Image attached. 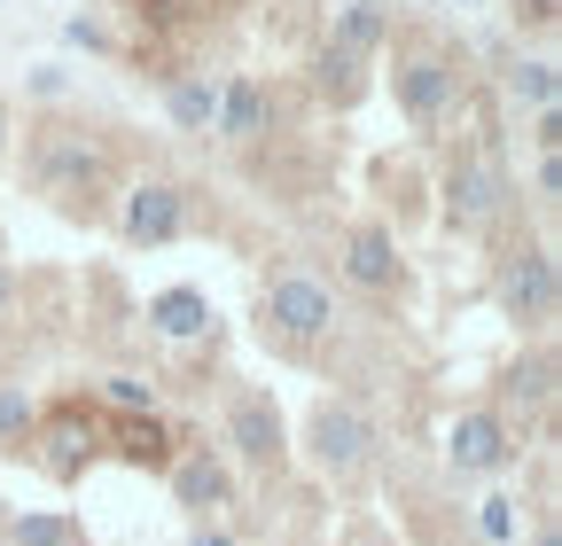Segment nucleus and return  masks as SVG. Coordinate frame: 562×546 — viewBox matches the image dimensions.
I'll return each instance as SVG.
<instances>
[{"label": "nucleus", "mask_w": 562, "mask_h": 546, "mask_svg": "<svg viewBox=\"0 0 562 546\" xmlns=\"http://www.w3.org/2000/svg\"><path fill=\"white\" fill-rule=\"evenodd\" d=\"M258 320H266V335H281V344H313V335H328V320H336V297H328V282H313V273H273L266 297H258Z\"/></svg>", "instance_id": "1"}, {"label": "nucleus", "mask_w": 562, "mask_h": 546, "mask_svg": "<svg viewBox=\"0 0 562 546\" xmlns=\"http://www.w3.org/2000/svg\"><path fill=\"white\" fill-rule=\"evenodd\" d=\"M368 445H375V430H368L360 406L328 398L321 414H313V453H321V468H328V476H360V468H368Z\"/></svg>", "instance_id": "2"}, {"label": "nucleus", "mask_w": 562, "mask_h": 546, "mask_svg": "<svg viewBox=\"0 0 562 546\" xmlns=\"http://www.w3.org/2000/svg\"><path fill=\"white\" fill-rule=\"evenodd\" d=\"M117 227H125V242H140V250H157V242H172V235L188 227V195H180L172 180H140V187L125 195V212H117Z\"/></svg>", "instance_id": "3"}, {"label": "nucleus", "mask_w": 562, "mask_h": 546, "mask_svg": "<svg viewBox=\"0 0 562 546\" xmlns=\"http://www.w3.org/2000/svg\"><path fill=\"white\" fill-rule=\"evenodd\" d=\"M227 445H235L243 468H281V414H273V398H258V390L227 398Z\"/></svg>", "instance_id": "4"}, {"label": "nucleus", "mask_w": 562, "mask_h": 546, "mask_svg": "<svg viewBox=\"0 0 562 546\" xmlns=\"http://www.w3.org/2000/svg\"><path fill=\"white\" fill-rule=\"evenodd\" d=\"M501 305H508V320H524V328H547V320H554V250H524V258L508 265Z\"/></svg>", "instance_id": "5"}, {"label": "nucleus", "mask_w": 562, "mask_h": 546, "mask_svg": "<svg viewBox=\"0 0 562 546\" xmlns=\"http://www.w3.org/2000/svg\"><path fill=\"white\" fill-rule=\"evenodd\" d=\"M446 453H453L461 476H492V468H508V460H516V430H508L501 414H461Z\"/></svg>", "instance_id": "6"}, {"label": "nucleus", "mask_w": 562, "mask_h": 546, "mask_svg": "<svg viewBox=\"0 0 562 546\" xmlns=\"http://www.w3.org/2000/svg\"><path fill=\"white\" fill-rule=\"evenodd\" d=\"M391 94H398V110H406L414 125H438V117H446V102H453V71H446L438 55H414V62H398Z\"/></svg>", "instance_id": "7"}, {"label": "nucleus", "mask_w": 562, "mask_h": 546, "mask_svg": "<svg viewBox=\"0 0 562 546\" xmlns=\"http://www.w3.org/2000/svg\"><path fill=\"white\" fill-rule=\"evenodd\" d=\"M344 273H351V282H360V289H398V242L383 235V227H351L344 235Z\"/></svg>", "instance_id": "8"}, {"label": "nucleus", "mask_w": 562, "mask_h": 546, "mask_svg": "<svg viewBox=\"0 0 562 546\" xmlns=\"http://www.w3.org/2000/svg\"><path fill=\"white\" fill-rule=\"evenodd\" d=\"M172 492H180V508H227L235 500V476L211 460V453H188V460H172Z\"/></svg>", "instance_id": "9"}, {"label": "nucleus", "mask_w": 562, "mask_h": 546, "mask_svg": "<svg viewBox=\"0 0 562 546\" xmlns=\"http://www.w3.org/2000/svg\"><path fill=\"white\" fill-rule=\"evenodd\" d=\"M501 203H508L501 164H461V172H453V219H461V227H484Z\"/></svg>", "instance_id": "10"}, {"label": "nucleus", "mask_w": 562, "mask_h": 546, "mask_svg": "<svg viewBox=\"0 0 562 546\" xmlns=\"http://www.w3.org/2000/svg\"><path fill=\"white\" fill-rule=\"evenodd\" d=\"M211 125H220L235 149H243V141H258V133H266V87H258V79L220 87V117H211Z\"/></svg>", "instance_id": "11"}, {"label": "nucleus", "mask_w": 562, "mask_h": 546, "mask_svg": "<svg viewBox=\"0 0 562 546\" xmlns=\"http://www.w3.org/2000/svg\"><path fill=\"white\" fill-rule=\"evenodd\" d=\"M149 328L172 335V344H188V335L211 328V305H203L195 289H165V297H149Z\"/></svg>", "instance_id": "12"}, {"label": "nucleus", "mask_w": 562, "mask_h": 546, "mask_svg": "<svg viewBox=\"0 0 562 546\" xmlns=\"http://www.w3.org/2000/svg\"><path fill=\"white\" fill-rule=\"evenodd\" d=\"M383 24H391V16H383V0H351V9L336 16V55H344V62H360L368 47H383Z\"/></svg>", "instance_id": "13"}, {"label": "nucleus", "mask_w": 562, "mask_h": 546, "mask_svg": "<svg viewBox=\"0 0 562 546\" xmlns=\"http://www.w3.org/2000/svg\"><path fill=\"white\" fill-rule=\"evenodd\" d=\"M40 180H47L55 195H79V187L94 180V149H87V141H55V149H40Z\"/></svg>", "instance_id": "14"}, {"label": "nucleus", "mask_w": 562, "mask_h": 546, "mask_svg": "<svg viewBox=\"0 0 562 546\" xmlns=\"http://www.w3.org/2000/svg\"><path fill=\"white\" fill-rule=\"evenodd\" d=\"M165 110L180 133H211V117H220V94H211V79H172L165 87Z\"/></svg>", "instance_id": "15"}, {"label": "nucleus", "mask_w": 562, "mask_h": 546, "mask_svg": "<svg viewBox=\"0 0 562 546\" xmlns=\"http://www.w3.org/2000/svg\"><path fill=\"white\" fill-rule=\"evenodd\" d=\"M16 546H87L70 515H16Z\"/></svg>", "instance_id": "16"}, {"label": "nucleus", "mask_w": 562, "mask_h": 546, "mask_svg": "<svg viewBox=\"0 0 562 546\" xmlns=\"http://www.w3.org/2000/svg\"><path fill=\"white\" fill-rule=\"evenodd\" d=\"M32 398L16 390V383H0V445H9V453H24V437H32Z\"/></svg>", "instance_id": "17"}, {"label": "nucleus", "mask_w": 562, "mask_h": 546, "mask_svg": "<svg viewBox=\"0 0 562 546\" xmlns=\"http://www.w3.org/2000/svg\"><path fill=\"white\" fill-rule=\"evenodd\" d=\"M508 94L531 102V110H554V62H516V71H508Z\"/></svg>", "instance_id": "18"}, {"label": "nucleus", "mask_w": 562, "mask_h": 546, "mask_svg": "<svg viewBox=\"0 0 562 546\" xmlns=\"http://www.w3.org/2000/svg\"><path fill=\"white\" fill-rule=\"evenodd\" d=\"M102 398H110V406H125V414H149V406H157V383H140V375H110V383H102Z\"/></svg>", "instance_id": "19"}, {"label": "nucleus", "mask_w": 562, "mask_h": 546, "mask_svg": "<svg viewBox=\"0 0 562 546\" xmlns=\"http://www.w3.org/2000/svg\"><path fill=\"white\" fill-rule=\"evenodd\" d=\"M476 523H484V538H492V546L516 538V500H484V508H476Z\"/></svg>", "instance_id": "20"}, {"label": "nucleus", "mask_w": 562, "mask_h": 546, "mask_svg": "<svg viewBox=\"0 0 562 546\" xmlns=\"http://www.w3.org/2000/svg\"><path fill=\"white\" fill-rule=\"evenodd\" d=\"M16 297H24V282H16V265H0V312H9Z\"/></svg>", "instance_id": "21"}, {"label": "nucleus", "mask_w": 562, "mask_h": 546, "mask_svg": "<svg viewBox=\"0 0 562 546\" xmlns=\"http://www.w3.org/2000/svg\"><path fill=\"white\" fill-rule=\"evenodd\" d=\"M188 546H235V538H227V531H195Z\"/></svg>", "instance_id": "22"}, {"label": "nucleus", "mask_w": 562, "mask_h": 546, "mask_svg": "<svg viewBox=\"0 0 562 546\" xmlns=\"http://www.w3.org/2000/svg\"><path fill=\"white\" fill-rule=\"evenodd\" d=\"M0 157H9V117H0Z\"/></svg>", "instance_id": "23"}, {"label": "nucleus", "mask_w": 562, "mask_h": 546, "mask_svg": "<svg viewBox=\"0 0 562 546\" xmlns=\"http://www.w3.org/2000/svg\"><path fill=\"white\" fill-rule=\"evenodd\" d=\"M539 546H562V538H554V531H539Z\"/></svg>", "instance_id": "24"}]
</instances>
